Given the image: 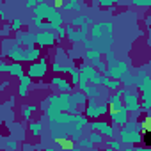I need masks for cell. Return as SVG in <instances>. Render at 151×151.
<instances>
[{
	"label": "cell",
	"instance_id": "obj_1",
	"mask_svg": "<svg viewBox=\"0 0 151 151\" xmlns=\"http://www.w3.org/2000/svg\"><path fill=\"white\" fill-rule=\"evenodd\" d=\"M114 25L109 22H101V23H93L89 27V37L93 41V48L98 50L100 53H105L107 50H110V46L114 45Z\"/></svg>",
	"mask_w": 151,
	"mask_h": 151
},
{
	"label": "cell",
	"instance_id": "obj_2",
	"mask_svg": "<svg viewBox=\"0 0 151 151\" xmlns=\"http://www.w3.org/2000/svg\"><path fill=\"white\" fill-rule=\"evenodd\" d=\"M48 59L46 57H39L37 60L34 62H29L27 66V75L32 78V80H41L45 78V75L48 73Z\"/></svg>",
	"mask_w": 151,
	"mask_h": 151
},
{
	"label": "cell",
	"instance_id": "obj_3",
	"mask_svg": "<svg viewBox=\"0 0 151 151\" xmlns=\"http://www.w3.org/2000/svg\"><path fill=\"white\" fill-rule=\"evenodd\" d=\"M121 93H123L121 100H123L124 109H126L128 112H132V114H139V112H140V100H139V94H135L132 87H123Z\"/></svg>",
	"mask_w": 151,
	"mask_h": 151
},
{
	"label": "cell",
	"instance_id": "obj_4",
	"mask_svg": "<svg viewBox=\"0 0 151 151\" xmlns=\"http://www.w3.org/2000/svg\"><path fill=\"white\" fill-rule=\"evenodd\" d=\"M130 71V66H128V60H114L110 64H107V69L103 73V77H109V78H116V80H121L123 75H126Z\"/></svg>",
	"mask_w": 151,
	"mask_h": 151
},
{
	"label": "cell",
	"instance_id": "obj_5",
	"mask_svg": "<svg viewBox=\"0 0 151 151\" xmlns=\"http://www.w3.org/2000/svg\"><path fill=\"white\" fill-rule=\"evenodd\" d=\"M135 77H137L135 86H137V89L140 91L142 100H151V78H149V75L146 73V69H144V68H139Z\"/></svg>",
	"mask_w": 151,
	"mask_h": 151
},
{
	"label": "cell",
	"instance_id": "obj_6",
	"mask_svg": "<svg viewBox=\"0 0 151 151\" xmlns=\"http://www.w3.org/2000/svg\"><path fill=\"white\" fill-rule=\"evenodd\" d=\"M109 114V103H98L96 98H87L86 101V116L89 119H98L101 116Z\"/></svg>",
	"mask_w": 151,
	"mask_h": 151
},
{
	"label": "cell",
	"instance_id": "obj_7",
	"mask_svg": "<svg viewBox=\"0 0 151 151\" xmlns=\"http://www.w3.org/2000/svg\"><path fill=\"white\" fill-rule=\"evenodd\" d=\"M116 137L121 140V144H140L142 132H139L137 128H132V126H121L117 130Z\"/></svg>",
	"mask_w": 151,
	"mask_h": 151
},
{
	"label": "cell",
	"instance_id": "obj_8",
	"mask_svg": "<svg viewBox=\"0 0 151 151\" xmlns=\"http://www.w3.org/2000/svg\"><path fill=\"white\" fill-rule=\"evenodd\" d=\"M78 71L80 73H84L86 75V78H87V82L89 84H93V86H101V82H103V75L93 66V64H82L80 68H78Z\"/></svg>",
	"mask_w": 151,
	"mask_h": 151
},
{
	"label": "cell",
	"instance_id": "obj_9",
	"mask_svg": "<svg viewBox=\"0 0 151 151\" xmlns=\"http://www.w3.org/2000/svg\"><path fill=\"white\" fill-rule=\"evenodd\" d=\"M55 41H57V37H55V32L53 30H37V32H34V43L39 48L53 46Z\"/></svg>",
	"mask_w": 151,
	"mask_h": 151
},
{
	"label": "cell",
	"instance_id": "obj_10",
	"mask_svg": "<svg viewBox=\"0 0 151 151\" xmlns=\"http://www.w3.org/2000/svg\"><path fill=\"white\" fill-rule=\"evenodd\" d=\"M87 126H89L91 130H96V132H100L103 137H109V139L116 137V133H117V128H116V126H112V124H109V123H105V121H94V123H87Z\"/></svg>",
	"mask_w": 151,
	"mask_h": 151
},
{
	"label": "cell",
	"instance_id": "obj_11",
	"mask_svg": "<svg viewBox=\"0 0 151 151\" xmlns=\"http://www.w3.org/2000/svg\"><path fill=\"white\" fill-rule=\"evenodd\" d=\"M110 112V121H112V126H116V128H121V126H124L126 123H128V119H130V112L123 107V109H119V110H109Z\"/></svg>",
	"mask_w": 151,
	"mask_h": 151
},
{
	"label": "cell",
	"instance_id": "obj_12",
	"mask_svg": "<svg viewBox=\"0 0 151 151\" xmlns=\"http://www.w3.org/2000/svg\"><path fill=\"white\" fill-rule=\"evenodd\" d=\"M2 57H7L9 60H18V62H22V60H23V46L16 43V45H13L11 48L2 50Z\"/></svg>",
	"mask_w": 151,
	"mask_h": 151
},
{
	"label": "cell",
	"instance_id": "obj_13",
	"mask_svg": "<svg viewBox=\"0 0 151 151\" xmlns=\"http://www.w3.org/2000/svg\"><path fill=\"white\" fill-rule=\"evenodd\" d=\"M48 126H50V132H52V139L55 140H68V133L64 130V126L57 121H48Z\"/></svg>",
	"mask_w": 151,
	"mask_h": 151
},
{
	"label": "cell",
	"instance_id": "obj_14",
	"mask_svg": "<svg viewBox=\"0 0 151 151\" xmlns=\"http://www.w3.org/2000/svg\"><path fill=\"white\" fill-rule=\"evenodd\" d=\"M52 86H55L59 89V93H71L73 91V84L68 82L64 77H60V73H55V77L52 78Z\"/></svg>",
	"mask_w": 151,
	"mask_h": 151
},
{
	"label": "cell",
	"instance_id": "obj_15",
	"mask_svg": "<svg viewBox=\"0 0 151 151\" xmlns=\"http://www.w3.org/2000/svg\"><path fill=\"white\" fill-rule=\"evenodd\" d=\"M41 57V48L37 45L32 46H23V60L22 62H34Z\"/></svg>",
	"mask_w": 151,
	"mask_h": 151
},
{
	"label": "cell",
	"instance_id": "obj_16",
	"mask_svg": "<svg viewBox=\"0 0 151 151\" xmlns=\"http://www.w3.org/2000/svg\"><path fill=\"white\" fill-rule=\"evenodd\" d=\"M20 84H18V96H22V98H25L27 94H29V87H30V84H32V78L29 77V75H20Z\"/></svg>",
	"mask_w": 151,
	"mask_h": 151
},
{
	"label": "cell",
	"instance_id": "obj_17",
	"mask_svg": "<svg viewBox=\"0 0 151 151\" xmlns=\"http://www.w3.org/2000/svg\"><path fill=\"white\" fill-rule=\"evenodd\" d=\"M14 41L18 45H22V46H32V45H36L34 43V32H22V30H18Z\"/></svg>",
	"mask_w": 151,
	"mask_h": 151
},
{
	"label": "cell",
	"instance_id": "obj_18",
	"mask_svg": "<svg viewBox=\"0 0 151 151\" xmlns=\"http://www.w3.org/2000/svg\"><path fill=\"white\" fill-rule=\"evenodd\" d=\"M50 9H52V4H48V2H45V0H43V2H39V4H36V6L32 7V13H34V16L45 20L46 14L50 13Z\"/></svg>",
	"mask_w": 151,
	"mask_h": 151
},
{
	"label": "cell",
	"instance_id": "obj_19",
	"mask_svg": "<svg viewBox=\"0 0 151 151\" xmlns=\"http://www.w3.org/2000/svg\"><path fill=\"white\" fill-rule=\"evenodd\" d=\"M7 73L11 77H20L23 73V62H18V60H11L9 66H7Z\"/></svg>",
	"mask_w": 151,
	"mask_h": 151
},
{
	"label": "cell",
	"instance_id": "obj_20",
	"mask_svg": "<svg viewBox=\"0 0 151 151\" xmlns=\"http://www.w3.org/2000/svg\"><path fill=\"white\" fill-rule=\"evenodd\" d=\"M66 36H68V39H69L71 43H75V45H78V43L82 41L80 36H78V29H75V27H71V25L66 27Z\"/></svg>",
	"mask_w": 151,
	"mask_h": 151
},
{
	"label": "cell",
	"instance_id": "obj_21",
	"mask_svg": "<svg viewBox=\"0 0 151 151\" xmlns=\"http://www.w3.org/2000/svg\"><path fill=\"white\" fill-rule=\"evenodd\" d=\"M84 94H86L87 98H100V96H103L101 91L98 89V86H93V84H87V86L84 87Z\"/></svg>",
	"mask_w": 151,
	"mask_h": 151
},
{
	"label": "cell",
	"instance_id": "obj_22",
	"mask_svg": "<svg viewBox=\"0 0 151 151\" xmlns=\"http://www.w3.org/2000/svg\"><path fill=\"white\" fill-rule=\"evenodd\" d=\"M101 86H105L109 91H117L121 87V80H116V78H109V77H103V82Z\"/></svg>",
	"mask_w": 151,
	"mask_h": 151
},
{
	"label": "cell",
	"instance_id": "obj_23",
	"mask_svg": "<svg viewBox=\"0 0 151 151\" xmlns=\"http://www.w3.org/2000/svg\"><path fill=\"white\" fill-rule=\"evenodd\" d=\"M71 98H73V101L77 103V105H86V101H87V96H86L84 91H80V89L71 91Z\"/></svg>",
	"mask_w": 151,
	"mask_h": 151
},
{
	"label": "cell",
	"instance_id": "obj_24",
	"mask_svg": "<svg viewBox=\"0 0 151 151\" xmlns=\"http://www.w3.org/2000/svg\"><path fill=\"white\" fill-rule=\"evenodd\" d=\"M86 60L87 62H91V64H94L96 60H100L101 59V53L98 52V50H94V48H91V50H86Z\"/></svg>",
	"mask_w": 151,
	"mask_h": 151
},
{
	"label": "cell",
	"instance_id": "obj_25",
	"mask_svg": "<svg viewBox=\"0 0 151 151\" xmlns=\"http://www.w3.org/2000/svg\"><path fill=\"white\" fill-rule=\"evenodd\" d=\"M135 82H137V77L135 75H130V71L126 75H123V78H121V86L123 87H133Z\"/></svg>",
	"mask_w": 151,
	"mask_h": 151
},
{
	"label": "cell",
	"instance_id": "obj_26",
	"mask_svg": "<svg viewBox=\"0 0 151 151\" xmlns=\"http://www.w3.org/2000/svg\"><path fill=\"white\" fill-rule=\"evenodd\" d=\"M29 130H30L32 135H41L43 130H45V124H43L41 121H37V123H29Z\"/></svg>",
	"mask_w": 151,
	"mask_h": 151
},
{
	"label": "cell",
	"instance_id": "obj_27",
	"mask_svg": "<svg viewBox=\"0 0 151 151\" xmlns=\"http://www.w3.org/2000/svg\"><path fill=\"white\" fill-rule=\"evenodd\" d=\"M87 139L93 142V144H103V135L96 130H91V133L87 135Z\"/></svg>",
	"mask_w": 151,
	"mask_h": 151
},
{
	"label": "cell",
	"instance_id": "obj_28",
	"mask_svg": "<svg viewBox=\"0 0 151 151\" xmlns=\"http://www.w3.org/2000/svg\"><path fill=\"white\" fill-rule=\"evenodd\" d=\"M84 22H86V14H77L75 18H71L69 25H71V27H75V29H80V27L84 25Z\"/></svg>",
	"mask_w": 151,
	"mask_h": 151
},
{
	"label": "cell",
	"instance_id": "obj_29",
	"mask_svg": "<svg viewBox=\"0 0 151 151\" xmlns=\"http://www.w3.org/2000/svg\"><path fill=\"white\" fill-rule=\"evenodd\" d=\"M36 110H37V107H36V105H27V107L22 110V116H23V119H27V121H29Z\"/></svg>",
	"mask_w": 151,
	"mask_h": 151
},
{
	"label": "cell",
	"instance_id": "obj_30",
	"mask_svg": "<svg viewBox=\"0 0 151 151\" xmlns=\"http://www.w3.org/2000/svg\"><path fill=\"white\" fill-rule=\"evenodd\" d=\"M107 147H109V149H123V144H121V140H119L117 137H112V139H109Z\"/></svg>",
	"mask_w": 151,
	"mask_h": 151
},
{
	"label": "cell",
	"instance_id": "obj_31",
	"mask_svg": "<svg viewBox=\"0 0 151 151\" xmlns=\"http://www.w3.org/2000/svg\"><path fill=\"white\" fill-rule=\"evenodd\" d=\"M77 144H78V147H87V149H93V147H94V144H93L87 137H80V139L77 140Z\"/></svg>",
	"mask_w": 151,
	"mask_h": 151
},
{
	"label": "cell",
	"instance_id": "obj_32",
	"mask_svg": "<svg viewBox=\"0 0 151 151\" xmlns=\"http://www.w3.org/2000/svg\"><path fill=\"white\" fill-rule=\"evenodd\" d=\"M22 27H23V22H22L20 18H14V20L11 22V25H9V29H11L13 32H18V30H22Z\"/></svg>",
	"mask_w": 151,
	"mask_h": 151
},
{
	"label": "cell",
	"instance_id": "obj_33",
	"mask_svg": "<svg viewBox=\"0 0 151 151\" xmlns=\"http://www.w3.org/2000/svg\"><path fill=\"white\" fill-rule=\"evenodd\" d=\"M101 59H103L107 64H110V62H114V60H116V55H114V52H112V50H107L105 53H101Z\"/></svg>",
	"mask_w": 151,
	"mask_h": 151
},
{
	"label": "cell",
	"instance_id": "obj_34",
	"mask_svg": "<svg viewBox=\"0 0 151 151\" xmlns=\"http://www.w3.org/2000/svg\"><path fill=\"white\" fill-rule=\"evenodd\" d=\"M52 71H53V73H64V62L53 60V62H52Z\"/></svg>",
	"mask_w": 151,
	"mask_h": 151
},
{
	"label": "cell",
	"instance_id": "obj_35",
	"mask_svg": "<svg viewBox=\"0 0 151 151\" xmlns=\"http://www.w3.org/2000/svg\"><path fill=\"white\" fill-rule=\"evenodd\" d=\"M53 32H55L57 41H60V39H64V37H66V27H62V25H60V27H57Z\"/></svg>",
	"mask_w": 151,
	"mask_h": 151
},
{
	"label": "cell",
	"instance_id": "obj_36",
	"mask_svg": "<svg viewBox=\"0 0 151 151\" xmlns=\"http://www.w3.org/2000/svg\"><path fill=\"white\" fill-rule=\"evenodd\" d=\"M93 66H94V68H96V69H98V71H100L101 75H103V73H105V69H107V62H105L103 59H100V60H96V62H94Z\"/></svg>",
	"mask_w": 151,
	"mask_h": 151
},
{
	"label": "cell",
	"instance_id": "obj_37",
	"mask_svg": "<svg viewBox=\"0 0 151 151\" xmlns=\"http://www.w3.org/2000/svg\"><path fill=\"white\" fill-rule=\"evenodd\" d=\"M132 4L133 6H139V7H149L151 6V0H132Z\"/></svg>",
	"mask_w": 151,
	"mask_h": 151
},
{
	"label": "cell",
	"instance_id": "obj_38",
	"mask_svg": "<svg viewBox=\"0 0 151 151\" xmlns=\"http://www.w3.org/2000/svg\"><path fill=\"white\" fill-rule=\"evenodd\" d=\"M13 45H16V41H14V39H7V37H4V39H2V46H4V50L11 48Z\"/></svg>",
	"mask_w": 151,
	"mask_h": 151
},
{
	"label": "cell",
	"instance_id": "obj_39",
	"mask_svg": "<svg viewBox=\"0 0 151 151\" xmlns=\"http://www.w3.org/2000/svg\"><path fill=\"white\" fill-rule=\"evenodd\" d=\"M80 43L84 45V48H86V50H91V48H93V41H91V37H89V36H87V37H84Z\"/></svg>",
	"mask_w": 151,
	"mask_h": 151
},
{
	"label": "cell",
	"instance_id": "obj_40",
	"mask_svg": "<svg viewBox=\"0 0 151 151\" xmlns=\"http://www.w3.org/2000/svg\"><path fill=\"white\" fill-rule=\"evenodd\" d=\"M98 6L107 9V7H112V6H114V2H112V0H98Z\"/></svg>",
	"mask_w": 151,
	"mask_h": 151
},
{
	"label": "cell",
	"instance_id": "obj_41",
	"mask_svg": "<svg viewBox=\"0 0 151 151\" xmlns=\"http://www.w3.org/2000/svg\"><path fill=\"white\" fill-rule=\"evenodd\" d=\"M151 109V100H144L142 103H140V110H144V112H147Z\"/></svg>",
	"mask_w": 151,
	"mask_h": 151
},
{
	"label": "cell",
	"instance_id": "obj_42",
	"mask_svg": "<svg viewBox=\"0 0 151 151\" xmlns=\"http://www.w3.org/2000/svg\"><path fill=\"white\" fill-rule=\"evenodd\" d=\"M6 147H7V149H16V147H18V142H16L14 139H9V140L6 142Z\"/></svg>",
	"mask_w": 151,
	"mask_h": 151
},
{
	"label": "cell",
	"instance_id": "obj_43",
	"mask_svg": "<svg viewBox=\"0 0 151 151\" xmlns=\"http://www.w3.org/2000/svg\"><path fill=\"white\" fill-rule=\"evenodd\" d=\"M36 4H37L36 0H27V2H25V7H27V9H32V7H34Z\"/></svg>",
	"mask_w": 151,
	"mask_h": 151
},
{
	"label": "cell",
	"instance_id": "obj_44",
	"mask_svg": "<svg viewBox=\"0 0 151 151\" xmlns=\"http://www.w3.org/2000/svg\"><path fill=\"white\" fill-rule=\"evenodd\" d=\"M7 62H0V73H7Z\"/></svg>",
	"mask_w": 151,
	"mask_h": 151
},
{
	"label": "cell",
	"instance_id": "obj_45",
	"mask_svg": "<svg viewBox=\"0 0 151 151\" xmlns=\"http://www.w3.org/2000/svg\"><path fill=\"white\" fill-rule=\"evenodd\" d=\"M0 18H2V20H6V13H4L2 9H0Z\"/></svg>",
	"mask_w": 151,
	"mask_h": 151
},
{
	"label": "cell",
	"instance_id": "obj_46",
	"mask_svg": "<svg viewBox=\"0 0 151 151\" xmlns=\"http://www.w3.org/2000/svg\"><path fill=\"white\" fill-rule=\"evenodd\" d=\"M112 2H114V4H117V2H121V0H112Z\"/></svg>",
	"mask_w": 151,
	"mask_h": 151
},
{
	"label": "cell",
	"instance_id": "obj_47",
	"mask_svg": "<svg viewBox=\"0 0 151 151\" xmlns=\"http://www.w3.org/2000/svg\"><path fill=\"white\" fill-rule=\"evenodd\" d=\"M36 2H37V4H39V2H43V0H36Z\"/></svg>",
	"mask_w": 151,
	"mask_h": 151
},
{
	"label": "cell",
	"instance_id": "obj_48",
	"mask_svg": "<svg viewBox=\"0 0 151 151\" xmlns=\"http://www.w3.org/2000/svg\"><path fill=\"white\" fill-rule=\"evenodd\" d=\"M0 116H2V110H0Z\"/></svg>",
	"mask_w": 151,
	"mask_h": 151
}]
</instances>
